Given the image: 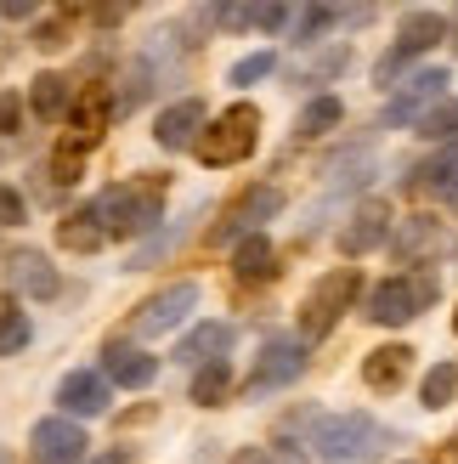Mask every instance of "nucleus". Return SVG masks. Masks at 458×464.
Listing matches in <instances>:
<instances>
[{
	"mask_svg": "<svg viewBox=\"0 0 458 464\" xmlns=\"http://www.w3.org/2000/svg\"><path fill=\"white\" fill-rule=\"evenodd\" d=\"M385 442H391V430L374 413H329V420H317V436H311L323 464H368L385 453Z\"/></svg>",
	"mask_w": 458,
	"mask_h": 464,
	"instance_id": "nucleus-1",
	"label": "nucleus"
},
{
	"mask_svg": "<svg viewBox=\"0 0 458 464\" xmlns=\"http://www.w3.org/2000/svg\"><path fill=\"white\" fill-rule=\"evenodd\" d=\"M165 210V176H136V181H113L97 198V216L108 227V238H136L148 232Z\"/></svg>",
	"mask_w": 458,
	"mask_h": 464,
	"instance_id": "nucleus-2",
	"label": "nucleus"
},
{
	"mask_svg": "<svg viewBox=\"0 0 458 464\" xmlns=\"http://www.w3.org/2000/svg\"><path fill=\"white\" fill-rule=\"evenodd\" d=\"M255 142H261V108L255 102H233L226 113H215L210 120V130L198 136V159L210 170H226V165H243L249 153H255Z\"/></svg>",
	"mask_w": 458,
	"mask_h": 464,
	"instance_id": "nucleus-3",
	"label": "nucleus"
},
{
	"mask_svg": "<svg viewBox=\"0 0 458 464\" xmlns=\"http://www.w3.org/2000/svg\"><path fill=\"white\" fill-rule=\"evenodd\" d=\"M357 289H362L357 266H339V272H323V277H317L311 295L301 300V334H306V345H317V340L334 334V323H339V312H351Z\"/></svg>",
	"mask_w": 458,
	"mask_h": 464,
	"instance_id": "nucleus-4",
	"label": "nucleus"
},
{
	"mask_svg": "<svg viewBox=\"0 0 458 464\" xmlns=\"http://www.w3.org/2000/svg\"><path fill=\"white\" fill-rule=\"evenodd\" d=\"M430 300H436V277H385V284L368 295V317L385 323V329H402V323H414Z\"/></svg>",
	"mask_w": 458,
	"mask_h": 464,
	"instance_id": "nucleus-5",
	"label": "nucleus"
},
{
	"mask_svg": "<svg viewBox=\"0 0 458 464\" xmlns=\"http://www.w3.org/2000/svg\"><path fill=\"white\" fill-rule=\"evenodd\" d=\"M436 102H447V68H419V74L402 80L396 97L385 102V125H419Z\"/></svg>",
	"mask_w": 458,
	"mask_h": 464,
	"instance_id": "nucleus-6",
	"label": "nucleus"
},
{
	"mask_svg": "<svg viewBox=\"0 0 458 464\" xmlns=\"http://www.w3.org/2000/svg\"><path fill=\"white\" fill-rule=\"evenodd\" d=\"M306 374V345L294 340H266L255 368H249V397H261V391H283Z\"/></svg>",
	"mask_w": 458,
	"mask_h": 464,
	"instance_id": "nucleus-7",
	"label": "nucleus"
},
{
	"mask_svg": "<svg viewBox=\"0 0 458 464\" xmlns=\"http://www.w3.org/2000/svg\"><path fill=\"white\" fill-rule=\"evenodd\" d=\"M198 306V284H170V289H158L153 300H142L130 317V329L136 334H170L187 323V312Z\"/></svg>",
	"mask_w": 458,
	"mask_h": 464,
	"instance_id": "nucleus-8",
	"label": "nucleus"
},
{
	"mask_svg": "<svg viewBox=\"0 0 458 464\" xmlns=\"http://www.w3.org/2000/svg\"><path fill=\"white\" fill-rule=\"evenodd\" d=\"M85 430L68 420V413H57V420H40L29 430V459L34 464H80L85 459Z\"/></svg>",
	"mask_w": 458,
	"mask_h": 464,
	"instance_id": "nucleus-9",
	"label": "nucleus"
},
{
	"mask_svg": "<svg viewBox=\"0 0 458 464\" xmlns=\"http://www.w3.org/2000/svg\"><path fill=\"white\" fill-rule=\"evenodd\" d=\"M283 210V193L278 188H249L238 204H233V210H226V221L215 227V244H226V238H255V232H261V221H272V216H278Z\"/></svg>",
	"mask_w": 458,
	"mask_h": 464,
	"instance_id": "nucleus-10",
	"label": "nucleus"
},
{
	"mask_svg": "<svg viewBox=\"0 0 458 464\" xmlns=\"http://www.w3.org/2000/svg\"><path fill=\"white\" fill-rule=\"evenodd\" d=\"M6 284L23 300H57L62 295V277H57V266L45 261L40 249H12L6 255Z\"/></svg>",
	"mask_w": 458,
	"mask_h": 464,
	"instance_id": "nucleus-11",
	"label": "nucleus"
},
{
	"mask_svg": "<svg viewBox=\"0 0 458 464\" xmlns=\"http://www.w3.org/2000/svg\"><path fill=\"white\" fill-rule=\"evenodd\" d=\"M210 130V120H204V102L198 97H181V102H170L165 113H158V148H170V153H187V148H198V136Z\"/></svg>",
	"mask_w": 458,
	"mask_h": 464,
	"instance_id": "nucleus-12",
	"label": "nucleus"
},
{
	"mask_svg": "<svg viewBox=\"0 0 458 464\" xmlns=\"http://www.w3.org/2000/svg\"><path fill=\"white\" fill-rule=\"evenodd\" d=\"M57 402H62V413H74V420H97V413H108V402H113L108 374H85V368H74V374H62V385H57Z\"/></svg>",
	"mask_w": 458,
	"mask_h": 464,
	"instance_id": "nucleus-13",
	"label": "nucleus"
},
{
	"mask_svg": "<svg viewBox=\"0 0 458 464\" xmlns=\"http://www.w3.org/2000/svg\"><path fill=\"white\" fill-rule=\"evenodd\" d=\"M108 120H113V97H108V91H102V85L80 91V97H74V108H68V130H74V153L97 148V136L108 130Z\"/></svg>",
	"mask_w": 458,
	"mask_h": 464,
	"instance_id": "nucleus-14",
	"label": "nucleus"
},
{
	"mask_svg": "<svg viewBox=\"0 0 458 464\" xmlns=\"http://www.w3.org/2000/svg\"><path fill=\"white\" fill-rule=\"evenodd\" d=\"M385 232H391V204L368 198V204H362V210H357L346 227H339V249H346L351 261H357V255H368V249H379V244H385Z\"/></svg>",
	"mask_w": 458,
	"mask_h": 464,
	"instance_id": "nucleus-15",
	"label": "nucleus"
},
{
	"mask_svg": "<svg viewBox=\"0 0 458 464\" xmlns=\"http://www.w3.org/2000/svg\"><path fill=\"white\" fill-rule=\"evenodd\" d=\"M233 340H238V329L233 323H198V329L176 345V362H193V368H210V362H226V352H233Z\"/></svg>",
	"mask_w": 458,
	"mask_h": 464,
	"instance_id": "nucleus-16",
	"label": "nucleus"
},
{
	"mask_svg": "<svg viewBox=\"0 0 458 464\" xmlns=\"http://www.w3.org/2000/svg\"><path fill=\"white\" fill-rule=\"evenodd\" d=\"M447 34V17L442 12H407L402 17V29H396V45H391V57L396 63H407V57H419V52H430V45H436Z\"/></svg>",
	"mask_w": 458,
	"mask_h": 464,
	"instance_id": "nucleus-17",
	"label": "nucleus"
},
{
	"mask_svg": "<svg viewBox=\"0 0 458 464\" xmlns=\"http://www.w3.org/2000/svg\"><path fill=\"white\" fill-rule=\"evenodd\" d=\"M102 374H108L113 385H125V391H142V385H153V374H158V357L136 352V345H108V352H102Z\"/></svg>",
	"mask_w": 458,
	"mask_h": 464,
	"instance_id": "nucleus-18",
	"label": "nucleus"
},
{
	"mask_svg": "<svg viewBox=\"0 0 458 464\" xmlns=\"http://www.w3.org/2000/svg\"><path fill=\"white\" fill-rule=\"evenodd\" d=\"M57 244L74 249V255H97V249L108 244V227H102V216H97V204H85V210H68V216L57 221Z\"/></svg>",
	"mask_w": 458,
	"mask_h": 464,
	"instance_id": "nucleus-19",
	"label": "nucleus"
},
{
	"mask_svg": "<svg viewBox=\"0 0 458 464\" xmlns=\"http://www.w3.org/2000/svg\"><path fill=\"white\" fill-rule=\"evenodd\" d=\"M407 368H414V352H407V345H379V352L362 357V385L368 391H396L407 380Z\"/></svg>",
	"mask_w": 458,
	"mask_h": 464,
	"instance_id": "nucleus-20",
	"label": "nucleus"
},
{
	"mask_svg": "<svg viewBox=\"0 0 458 464\" xmlns=\"http://www.w3.org/2000/svg\"><path fill=\"white\" fill-rule=\"evenodd\" d=\"M233 277L238 284H266V277H278V249H272L266 232H255V238H243L233 249Z\"/></svg>",
	"mask_w": 458,
	"mask_h": 464,
	"instance_id": "nucleus-21",
	"label": "nucleus"
},
{
	"mask_svg": "<svg viewBox=\"0 0 458 464\" xmlns=\"http://www.w3.org/2000/svg\"><path fill=\"white\" fill-rule=\"evenodd\" d=\"M436 249H442V227L430 216H407L396 227V255L402 261H425V255H436Z\"/></svg>",
	"mask_w": 458,
	"mask_h": 464,
	"instance_id": "nucleus-22",
	"label": "nucleus"
},
{
	"mask_svg": "<svg viewBox=\"0 0 458 464\" xmlns=\"http://www.w3.org/2000/svg\"><path fill=\"white\" fill-rule=\"evenodd\" d=\"M29 108L40 113V120H62L68 108H74V97H68V80L62 74H40L29 85Z\"/></svg>",
	"mask_w": 458,
	"mask_h": 464,
	"instance_id": "nucleus-23",
	"label": "nucleus"
},
{
	"mask_svg": "<svg viewBox=\"0 0 458 464\" xmlns=\"http://www.w3.org/2000/svg\"><path fill=\"white\" fill-rule=\"evenodd\" d=\"M226 397H233V368H226V362H210V368H198V374H193V402L221 408Z\"/></svg>",
	"mask_w": 458,
	"mask_h": 464,
	"instance_id": "nucleus-24",
	"label": "nucleus"
},
{
	"mask_svg": "<svg viewBox=\"0 0 458 464\" xmlns=\"http://www.w3.org/2000/svg\"><path fill=\"white\" fill-rule=\"evenodd\" d=\"M339 113H346V108H339V97H311L306 113L294 120V136H306V142H311V136H329L339 125Z\"/></svg>",
	"mask_w": 458,
	"mask_h": 464,
	"instance_id": "nucleus-25",
	"label": "nucleus"
},
{
	"mask_svg": "<svg viewBox=\"0 0 458 464\" xmlns=\"http://www.w3.org/2000/svg\"><path fill=\"white\" fill-rule=\"evenodd\" d=\"M453 391H458V362H436V368L425 374V385H419V402H425V408H447Z\"/></svg>",
	"mask_w": 458,
	"mask_h": 464,
	"instance_id": "nucleus-26",
	"label": "nucleus"
},
{
	"mask_svg": "<svg viewBox=\"0 0 458 464\" xmlns=\"http://www.w3.org/2000/svg\"><path fill=\"white\" fill-rule=\"evenodd\" d=\"M419 136H425V142H447L453 148V136H458V102L447 97V102L430 108L425 120H419Z\"/></svg>",
	"mask_w": 458,
	"mask_h": 464,
	"instance_id": "nucleus-27",
	"label": "nucleus"
},
{
	"mask_svg": "<svg viewBox=\"0 0 458 464\" xmlns=\"http://www.w3.org/2000/svg\"><path fill=\"white\" fill-rule=\"evenodd\" d=\"M453 181H458V148H442L430 165L419 170V188H436V193H453Z\"/></svg>",
	"mask_w": 458,
	"mask_h": 464,
	"instance_id": "nucleus-28",
	"label": "nucleus"
},
{
	"mask_svg": "<svg viewBox=\"0 0 458 464\" xmlns=\"http://www.w3.org/2000/svg\"><path fill=\"white\" fill-rule=\"evenodd\" d=\"M334 23H339V6H306V12H301V23H294V40L311 45V40H323Z\"/></svg>",
	"mask_w": 458,
	"mask_h": 464,
	"instance_id": "nucleus-29",
	"label": "nucleus"
},
{
	"mask_svg": "<svg viewBox=\"0 0 458 464\" xmlns=\"http://www.w3.org/2000/svg\"><path fill=\"white\" fill-rule=\"evenodd\" d=\"M272 68H278V57H272V52H255V57L233 63V74H226V80H233V85H255V80H266V74H272Z\"/></svg>",
	"mask_w": 458,
	"mask_h": 464,
	"instance_id": "nucleus-30",
	"label": "nucleus"
},
{
	"mask_svg": "<svg viewBox=\"0 0 458 464\" xmlns=\"http://www.w3.org/2000/svg\"><path fill=\"white\" fill-rule=\"evenodd\" d=\"M233 464H306V453H294V448H243V453H233Z\"/></svg>",
	"mask_w": 458,
	"mask_h": 464,
	"instance_id": "nucleus-31",
	"label": "nucleus"
},
{
	"mask_svg": "<svg viewBox=\"0 0 458 464\" xmlns=\"http://www.w3.org/2000/svg\"><path fill=\"white\" fill-rule=\"evenodd\" d=\"M29 334H34V329H29V317L17 312V317L6 323V334H0V357H12V352H23V345H29Z\"/></svg>",
	"mask_w": 458,
	"mask_h": 464,
	"instance_id": "nucleus-32",
	"label": "nucleus"
},
{
	"mask_svg": "<svg viewBox=\"0 0 458 464\" xmlns=\"http://www.w3.org/2000/svg\"><path fill=\"white\" fill-rule=\"evenodd\" d=\"M34 45H40V52H62V45H68V23H62V17L40 23V29H34Z\"/></svg>",
	"mask_w": 458,
	"mask_h": 464,
	"instance_id": "nucleus-33",
	"label": "nucleus"
},
{
	"mask_svg": "<svg viewBox=\"0 0 458 464\" xmlns=\"http://www.w3.org/2000/svg\"><path fill=\"white\" fill-rule=\"evenodd\" d=\"M23 125V97L17 91H0V136H12Z\"/></svg>",
	"mask_w": 458,
	"mask_h": 464,
	"instance_id": "nucleus-34",
	"label": "nucleus"
},
{
	"mask_svg": "<svg viewBox=\"0 0 458 464\" xmlns=\"http://www.w3.org/2000/svg\"><path fill=\"white\" fill-rule=\"evenodd\" d=\"M249 23H261V29H283L289 6H249Z\"/></svg>",
	"mask_w": 458,
	"mask_h": 464,
	"instance_id": "nucleus-35",
	"label": "nucleus"
},
{
	"mask_svg": "<svg viewBox=\"0 0 458 464\" xmlns=\"http://www.w3.org/2000/svg\"><path fill=\"white\" fill-rule=\"evenodd\" d=\"M17 221H23V193L0 188V227H17Z\"/></svg>",
	"mask_w": 458,
	"mask_h": 464,
	"instance_id": "nucleus-36",
	"label": "nucleus"
},
{
	"mask_svg": "<svg viewBox=\"0 0 458 464\" xmlns=\"http://www.w3.org/2000/svg\"><path fill=\"white\" fill-rule=\"evenodd\" d=\"M346 63H351V52H346V45H334V52H329L323 63L311 68V80H329V74H339V68H346Z\"/></svg>",
	"mask_w": 458,
	"mask_h": 464,
	"instance_id": "nucleus-37",
	"label": "nucleus"
},
{
	"mask_svg": "<svg viewBox=\"0 0 458 464\" xmlns=\"http://www.w3.org/2000/svg\"><path fill=\"white\" fill-rule=\"evenodd\" d=\"M17 317V306H12V295H0V334H6V323Z\"/></svg>",
	"mask_w": 458,
	"mask_h": 464,
	"instance_id": "nucleus-38",
	"label": "nucleus"
},
{
	"mask_svg": "<svg viewBox=\"0 0 458 464\" xmlns=\"http://www.w3.org/2000/svg\"><path fill=\"white\" fill-rule=\"evenodd\" d=\"M447 204H453V216H458V181H453V193H447Z\"/></svg>",
	"mask_w": 458,
	"mask_h": 464,
	"instance_id": "nucleus-39",
	"label": "nucleus"
},
{
	"mask_svg": "<svg viewBox=\"0 0 458 464\" xmlns=\"http://www.w3.org/2000/svg\"><path fill=\"white\" fill-rule=\"evenodd\" d=\"M97 464H119V453H108V459H97Z\"/></svg>",
	"mask_w": 458,
	"mask_h": 464,
	"instance_id": "nucleus-40",
	"label": "nucleus"
},
{
	"mask_svg": "<svg viewBox=\"0 0 458 464\" xmlns=\"http://www.w3.org/2000/svg\"><path fill=\"white\" fill-rule=\"evenodd\" d=\"M0 464H17V459H12V453H0Z\"/></svg>",
	"mask_w": 458,
	"mask_h": 464,
	"instance_id": "nucleus-41",
	"label": "nucleus"
},
{
	"mask_svg": "<svg viewBox=\"0 0 458 464\" xmlns=\"http://www.w3.org/2000/svg\"><path fill=\"white\" fill-rule=\"evenodd\" d=\"M453 52H458V29H453Z\"/></svg>",
	"mask_w": 458,
	"mask_h": 464,
	"instance_id": "nucleus-42",
	"label": "nucleus"
},
{
	"mask_svg": "<svg viewBox=\"0 0 458 464\" xmlns=\"http://www.w3.org/2000/svg\"><path fill=\"white\" fill-rule=\"evenodd\" d=\"M453 329H458V312H453Z\"/></svg>",
	"mask_w": 458,
	"mask_h": 464,
	"instance_id": "nucleus-43",
	"label": "nucleus"
}]
</instances>
